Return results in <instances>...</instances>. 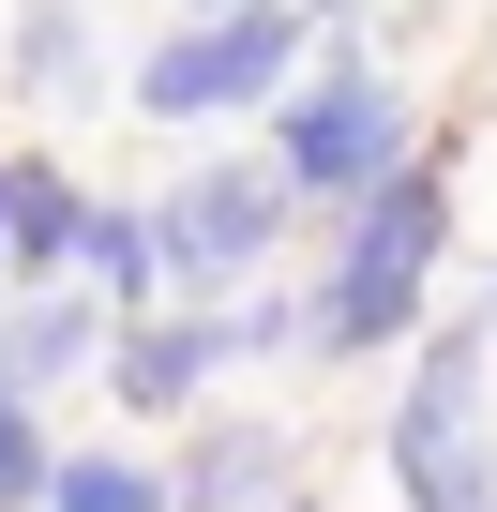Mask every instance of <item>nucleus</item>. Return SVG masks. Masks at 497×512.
<instances>
[{
  "instance_id": "obj_15",
  "label": "nucleus",
  "mask_w": 497,
  "mask_h": 512,
  "mask_svg": "<svg viewBox=\"0 0 497 512\" xmlns=\"http://www.w3.org/2000/svg\"><path fill=\"white\" fill-rule=\"evenodd\" d=\"M317 16H362V0H317Z\"/></svg>"
},
{
  "instance_id": "obj_4",
  "label": "nucleus",
  "mask_w": 497,
  "mask_h": 512,
  "mask_svg": "<svg viewBox=\"0 0 497 512\" xmlns=\"http://www.w3.org/2000/svg\"><path fill=\"white\" fill-rule=\"evenodd\" d=\"M287 211H302V196H287V166H257V151L181 166V181L151 196V226H166V287H181V302H257Z\"/></svg>"
},
{
  "instance_id": "obj_9",
  "label": "nucleus",
  "mask_w": 497,
  "mask_h": 512,
  "mask_svg": "<svg viewBox=\"0 0 497 512\" xmlns=\"http://www.w3.org/2000/svg\"><path fill=\"white\" fill-rule=\"evenodd\" d=\"M76 241H91V196L61 151H16V287H76ZM0 287V302H16Z\"/></svg>"
},
{
  "instance_id": "obj_11",
  "label": "nucleus",
  "mask_w": 497,
  "mask_h": 512,
  "mask_svg": "<svg viewBox=\"0 0 497 512\" xmlns=\"http://www.w3.org/2000/svg\"><path fill=\"white\" fill-rule=\"evenodd\" d=\"M46 512H181V467H151V452H61Z\"/></svg>"
},
{
  "instance_id": "obj_5",
  "label": "nucleus",
  "mask_w": 497,
  "mask_h": 512,
  "mask_svg": "<svg viewBox=\"0 0 497 512\" xmlns=\"http://www.w3.org/2000/svg\"><path fill=\"white\" fill-rule=\"evenodd\" d=\"M482 332H497V317L422 332V362H407V392H392V482H407V512H497V452H482Z\"/></svg>"
},
{
  "instance_id": "obj_6",
  "label": "nucleus",
  "mask_w": 497,
  "mask_h": 512,
  "mask_svg": "<svg viewBox=\"0 0 497 512\" xmlns=\"http://www.w3.org/2000/svg\"><path fill=\"white\" fill-rule=\"evenodd\" d=\"M226 362H257V347H241V302H166V317H121L106 392H121L136 422H196V407L226 392Z\"/></svg>"
},
{
  "instance_id": "obj_2",
  "label": "nucleus",
  "mask_w": 497,
  "mask_h": 512,
  "mask_svg": "<svg viewBox=\"0 0 497 512\" xmlns=\"http://www.w3.org/2000/svg\"><path fill=\"white\" fill-rule=\"evenodd\" d=\"M272 166H287V196H302V211H362L392 166H422V151H407V91L377 76V46H362V31H317L302 91L272 106Z\"/></svg>"
},
{
  "instance_id": "obj_10",
  "label": "nucleus",
  "mask_w": 497,
  "mask_h": 512,
  "mask_svg": "<svg viewBox=\"0 0 497 512\" xmlns=\"http://www.w3.org/2000/svg\"><path fill=\"white\" fill-rule=\"evenodd\" d=\"M16 91L31 106H76L91 91V0H16Z\"/></svg>"
},
{
  "instance_id": "obj_14",
  "label": "nucleus",
  "mask_w": 497,
  "mask_h": 512,
  "mask_svg": "<svg viewBox=\"0 0 497 512\" xmlns=\"http://www.w3.org/2000/svg\"><path fill=\"white\" fill-rule=\"evenodd\" d=\"M181 16H241V0H181Z\"/></svg>"
},
{
  "instance_id": "obj_8",
  "label": "nucleus",
  "mask_w": 497,
  "mask_h": 512,
  "mask_svg": "<svg viewBox=\"0 0 497 512\" xmlns=\"http://www.w3.org/2000/svg\"><path fill=\"white\" fill-rule=\"evenodd\" d=\"M302 497V437L287 422H211L181 452V512H287Z\"/></svg>"
},
{
  "instance_id": "obj_3",
  "label": "nucleus",
  "mask_w": 497,
  "mask_h": 512,
  "mask_svg": "<svg viewBox=\"0 0 497 512\" xmlns=\"http://www.w3.org/2000/svg\"><path fill=\"white\" fill-rule=\"evenodd\" d=\"M317 31L332 16H302V0H241V16H181L121 91H136V121H241V106H287L302 91V61H317Z\"/></svg>"
},
{
  "instance_id": "obj_13",
  "label": "nucleus",
  "mask_w": 497,
  "mask_h": 512,
  "mask_svg": "<svg viewBox=\"0 0 497 512\" xmlns=\"http://www.w3.org/2000/svg\"><path fill=\"white\" fill-rule=\"evenodd\" d=\"M0 287H16V151H0Z\"/></svg>"
},
{
  "instance_id": "obj_12",
  "label": "nucleus",
  "mask_w": 497,
  "mask_h": 512,
  "mask_svg": "<svg viewBox=\"0 0 497 512\" xmlns=\"http://www.w3.org/2000/svg\"><path fill=\"white\" fill-rule=\"evenodd\" d=\"M46 482H61L46 407H31V377H0V512H46Z\"/></svg>"
},
{
  "instance_id": "obj_1",
  "label": "nucleus",
  "mask_w": 497,
  "mask_h": 512,
  "mask_svg": "<svg viewBox=\"0 0 497 512\" xmlns=\"http://www.w3.org/2000/svg\"><path fill=\"white\" fill-rule=\"evenodd\" d=\"M437 256H452V181H437V166H392L362 211H332V272L302 287V302H317V362L407 347L422 302H437Z\"/></svg>"
},
{
  "instance_id": "obj_7",
  "label": "nucleus",
  "mask_w": 497,
  "mask_h": 512,
  "mask_svg": "<svg viewBox=\"0 0 497 512\" xmlns=\"http://www.w3.org/2000/svg\"><path fill=\"white\" fill-rule=\"evenodd\" d=\"M106 347H121V302H91V287H16L0 302V377H31V392L106 377Z\"/></svg>"
},
{
  "instance_id": "obj_16",
  "label": "nucleus",
  "mask_w": 497,
  "mask_h": 512,
  "mask_svg": "<svg viewBox=\"0 0 497 512\" xmlns=\"http://www.w3.org/2000/svg\"><path fill=\"white\" fill-rule=\"evenodd\" d=\"M287 512H317V497H287Z\"/></svg>"
}]
</instances>
